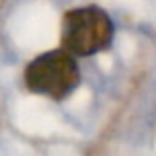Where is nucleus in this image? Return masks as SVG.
I'll return each instance as SVG.
<instances>
[{
  "label": "nucleus",
  "mask_w": 156,
  "mask_h": 156,
  "mask_svg": "<svg viewBox=\"0 0 156 156\" xmlns=\"http://www.w3.org/2000/svg\"><path fill=\"white\" fill-rule=\"evenodd\" d=\"M114 22L100 6H80L64 12L60 24V48L74 58H88L112 46Z\"/></svg>",
  "instance_id": "1"
},
{
  "label": "nucleus",
  "mask_w": 156,
  "mask_h": 156,
  "mask_svg": "<svg viewBox=\"0 0 156 156\" xmlns=\"http://www.w3.org/2000/svg\"><path fill=\"white\" fill-rule=\"evenodd\" d=\"M80 68L72 54L62 48L38 54L26 64L24 84L30 92L60 102L80 84Z\"/></svg>",
  "instance_id": "2"
}]
</instances>
